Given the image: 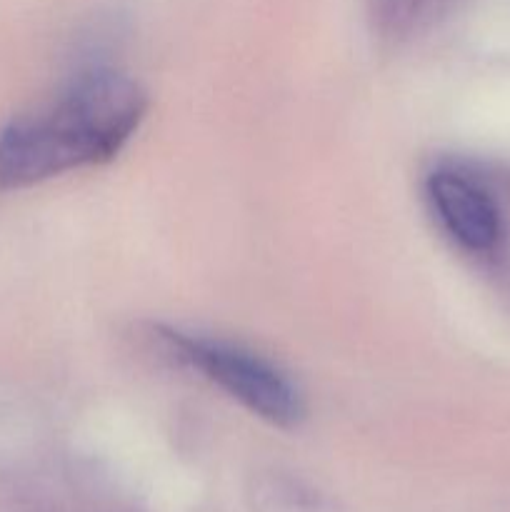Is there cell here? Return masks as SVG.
I'll list each match as a JSON object with an SVG mask.
<instances>
[{
  "instance_id": "obj_3",
  "label": "cell",
  "mask_w": 510,
  "mask_h": 512,
  "mask_svg": "<svg viewBox=\"0 0 510 512\" xmlns=\"http://www.w3.org/2000/svg\"><path fill=\"white\" fill-rule=\"evenodd\" d=\"M428 195L448 233L470 250H490L500 238L493 198L458 170L440 168L428 178Z\"/></svg>"
},
{
  "instance_id": "obj_2",
  "label": "cell",
  "mask_w": 510,
  "mask_h": 512,
  "mask_svg": "<svg viewBox=\"0 0 510 512\" xmlns=\"http://www.w3.org/2000/svg\"><path fill=\"white\" fill-rule=\"evenodd\" d=\"M158 338L180 363L200 370L265 423L295 428L303 420L305 405L298 388L260 355L223 340L198 338L170 328H158Z\"/></svg>"
},
{
  "instance_id": "obj_1",
  "label": "cell",
  "mask_w": 510,
  "mask_h": 512,
  "mask_svg": "<svg viewBox=\"0 0 510 512\" xmlns=\"http://www.w3.org/2000/svg\"><path fill=\"white\" fill-rule=\"evenodd\" d=\"M148 95L123 73H90L55 103L0 130V190H20L113 160L133 138Z\"/></svg>"
}]
</instances>
